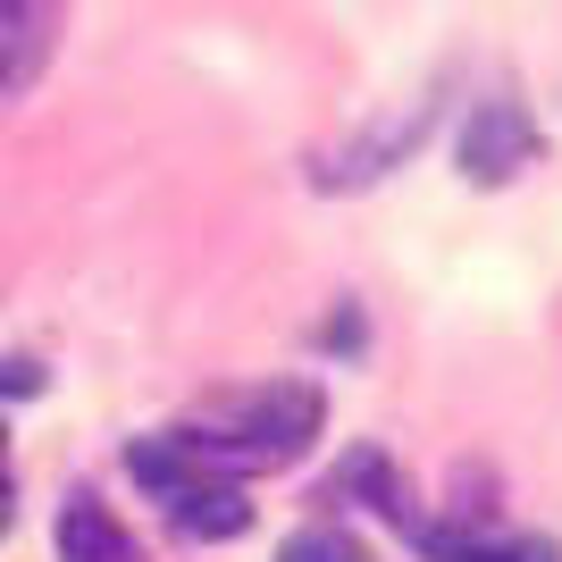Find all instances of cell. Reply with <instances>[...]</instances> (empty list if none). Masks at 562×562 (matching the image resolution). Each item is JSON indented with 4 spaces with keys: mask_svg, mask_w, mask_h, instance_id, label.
Returning <instances> with one entry per match:
<instances>
[{
    "mask_svg": "<svg viewBox=\"0 0 562 562\" xmlns=\"http://www.w3.org/2000/svg\"><path fill=\"white\" fill-rule=\"evenodd\" d=\"M352 479H361V487L378 495V513L395 520V529H403L412 546H420L428 562H562V546H554V538H529V529H479V520H420V513H412V495H403L395 479H386V462H370V453L352 462Z\"/></svg>",
    "mask_w": 562,
    "mask_h": 562,
    "instance_id": "3",
    "label": "cell"
},
{
    "mask_svg": "<svg viewBox=\"0 0 562 562\" xmlns=\"http://www.w3.org/2000/svg\"><path fill=\"white\" fill-rule=\"evenodd\" d=\"M126 470H135V487L151 495V504H168V520L186 529V538L218 546V538H244L252 529V504H244V479H218L211 462H193L177 437H135V453H126Z\"/></svg>",
    "mask_w": 562,
    "mask_h": 562,
    "instance_id": "2",
    "label": "cell"
},
{
    "mask_svg": "<svg viewBox=\"0 0 562 562\" xmlns=\"http://www.w3.org/2000/svg\"><path fill=\"white\" fill-rule=\"evenodd\" d=\"M68 34V0H0V101H25L59 59Z\"/></svg>",
    "mask_w": 562,
    "mask_h": 562,
    "instance_id": "5",
    "label": "cell"
},
{
    "mask_svg": "<svg viewBox=\"0 0 562 562\" xmlns=\"http://www.w3.org/2000/svg\"><path fill=\"white\" fill-rule=\"evenodd\" d=\"M278 562H378V554L352 538L345 520H303V529L278 546Z\"/></svg>",
    "mask_w": 562,
    "mask_h": 562,
    "instance_id": "8",
    "label": "cell"
},
{
    "mask_svg": "<svg viewBox=\"0 0 562 562\" xmlns=\"http://www.w3.org/2000/svg\"><path fill=\"white\" fill-rule=\"evenodd\" d=\"M0 470H9V437H0ZM0 520H9V479H0Z\"/></svg>",
    "mask_w": 562,
    "mask_h": 562,
    "instance_id": "9",
    "label": "cell"
},
{
    "mask_svg": "<svg viewBox=\"0 0 562 562\" xmlns=\"http://www.w3.org/2000/svg\"><path fill=\"white\" fill-rule=\"evenodd\" d=\"M59 562H143V554L101 495H68L59 504Z\"/></svg>",
    "mask_w": 562,
    "mask_h": 562,
    "instance_id": "7",
    "label": "cell"
},
{
    "mask_svg": "<svg viewBox=\"0 0 562 562\" xmlns=\"http://www.w3.org/2000/svg\"><path fill=\"white\" fill-rule=\"evenodd\" d=\"M420 135H428V101H412L403 117H378L361 143H345L328 168H319V186H336V193H352V186H370V177H386L395 160H412L420 151Z\"/></svg>",
    "mask_w": 562,
    "mask_h": 562,
    "instance_id": "6",
    "label": "cell"
},
{
    "mask_svg": "<svg viewBox=\"0 0 562 562\" xmlns=\"http://www.w3.org/2000/svg\"><path fill=\"white\" fill-rule=\"evenodd\" d=\"M538 160V117L520 110V101H479L462 126V177L470 186H513L520 168Z\"/></svg>",
    "mask_w": 562,
    "mask_h": 562,
    "instance_id": "4",
    "label": "cell"
},
{
    "mask_svg": "<svg viewBox=\"0 0 562 562\" xmlns=\"http://www.w3.org/2000/svg\"><path fill=\"white\" fill-rule=\"evenodd\" d=\"M328 428V403L311 378H260V386H218L168 428L193 462H211L218 479H252V470L303 462Z\"/></svg>",
    "mask_w": 562,
    "mask_h": 562,
    "instance_id": "1",
    "label": "cell"
}]
</instances>
